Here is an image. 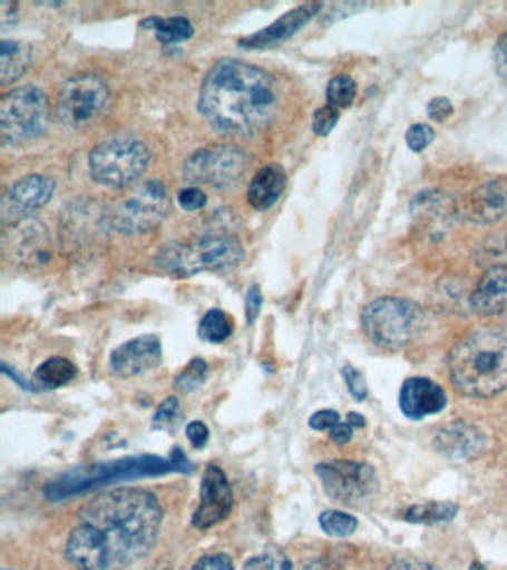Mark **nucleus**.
Segmentation results:
<instances>
[{
  "label": "nucleus",
  "instance_id": "1",
  "mask_svg": "<svg viewBox=\"0 0 507 570\" xmlns=\"http://www.w3.org/2000/svg\"><path fill=\"white\" fill-rule=\"evenodd\" d=\"M162 505L145 489H110L80 510L66 540V559L78 570H119L153 550Z\"/></svg>",
  "mask_w": 507,
  "mask_h": 570
},
{
  "label": "nucleus",
  "instance_id": "2",
  "mask_svg": "<svg viewBox=\"0 0 507 570\" xmlns=\"http://www.w3.org/2000/svg\"><path fill=\"white\" fill-rule=\"evenodd\" d=\"M279 108L274 78L253 63L223 59L204 78L199 110L227 134H253L267 127Z\"/></svg>",
  "mask_w": 507,
  "mask_h": 570
},
{
  "label": "nucleus",
  "instance_id": "3",
  "mask_svg": "<svg viewBox=\"0 0 507 570\" xmlns=\"http://www.w3.org/2000/svg\"><path fill=\"white\" fill-rule=\"evenodd\" d=\"M454 386L470 397H494L507 389V332L479 327L449 353Z\"/></svg>",
  "mask_w": 507,
  "mask_h": 570
},
{
  "label": "nucleus",
  "instance_id": "4",
  "mask_svg": "<svg viewBox=\"0 0 507 570\" xmlns=\"http://www.w3.org/2000/svg\"><path fill=\"white\" fill-rule=\"evenodd\" d=\"M362 330L370 342L386 348H400L415 342L428 325V314L402 297H379L362 308Z\"/></svg>",
  "mask_w": 507,
  "mask_h": 570
},
{
  "label": "nucleus",
  "instance_id": "5",
  "mask_svg": "<svg viewBox=\"0 0 507 570\" xmlns=\"http://www.w3.org/2000/svg\"><path fill=\"white\" fill-rule=\"evenodd\" d=\"M244 259V248L238 239L227 234H206L195 242L176 244L159 250L157 265L168 274L192 276L197 272H221L238 265Z\"/></svg>",
  "mask_w": 507,
  "mask_h": 570
},
{
  "label": "nucleus",
  "instance_id": "6",
  "mask_svg": "<svg viewBox=\"0 0 507 570\" xmlns=\"http://www.w3.org/2000/svg\"><path fill=\"white\" fill-rule=\"evenodd\" d=\"M150 166V150L136 136H113L89 155L91 178L106 187L134 185Z\"/></svg>",
  "mask_w": 507,
  "mask_h": 570
},
{
  "label": "nucleus",
  "instance_id": "7",
  "mask_svg": "<svg viewBox=\"0 0 507 570\" xmlns=\"http://www.w3.org/2000/svg\"><path fill=\"white\" fill-rule=\"evenodd\" d=\"M50 125L47 94L36 87H17L8 91L0 104V136L3 146H21L40 138Z\"/></svg>",
  "mask_w": 507,
  "mask_h": 570
},
{
  "label": "nucleus",
  "instance_id": "8",
  "mask_svg": "<svg viewBox=\"0 0 507 570\" xmlns=\"http://www.w3.org/2000/svg\"><path fill=\"white\" fill-rule=\"evenodd\" d=\"M110 104V89L99 76H76L61 85L57 115L66 127H85Z\"/></svg>",
  "mask_w": 507,
  "mask_h": 570
},
{
  "label": "nucleus",
  "instance_id": "9",
  "mask_svg": "<svg viewBox=\"0 0 507 570\" xmlns=\"http://www.w3.org/2000/svg\"><path fill=\"white\" fill-rule=\"evenodd\" d=\"M316 474L332 501L342 505H362L379 489L377 472L368 463L358 461H330L319 463Z\"/></svg>",
  "mask_w": 507,
  "mask_h": 570
},
{
  "label": "nucleus",
  "instance_id": "10",
  "mask_svg": "<svg viewBox=\"0 0 507 570\" xmlns=\"http://www.w3.org/2000/svg\"><path fill=\"white\" fill-rule=\"evenodd\" d=\"M168 208L166 187L159 180H145L113 213V227L136 236L157 227Z\"/></svg>",
  "mask_w": 507,
  "mask_h": 570
},
{
  "label": "nucleus",
  "instance_id": "11",
  "mask_svg": "<svg viewBox=\"0 0 507 570\" xmlns=\"http://www.w3.org/2000/svg\"><path fill=\"white\" fill-rule=\"evenodd\" d=\"M248 155L234 146H211L192 153L183 166L187 183L227 187L244 176Z\"/></svg>",
  "mask_w": 507,
  "mask_h": 570
},
{
  "label": "nucleus",
  "instance_id": "12",
  "mask_svg": "<svg viewBox=\"0 0 507 570\" xmlns=\"http://www.w3.org/2000/svg\"><path fill=\"white\" fill-rule=\"evenodd\" d=\"M174 463H166L157 456H143V459H129V461H119L110 465H96L89 470H82V478L78 474H66L64 480L55 482L52 487H47V498H64L70 493H78L91 487H99L113 480H127V478H140V474H157L174 470Z\"/></svg>",
  "mask_w": 507,
  "mask_h": 570
},
{
  "label": "nucleus",
  "instance_id": "13",
  "mask_svg": "<svg viewBox=\"0 0 507 570\" xmlns=\"http://www.w3.org/2000/svg\"><path fill=\"white\" fill-rule=\"evenodd\" d=\"M232 508L234 493L225 472L217 465H206L199 489V505L195 514H192V527L206 531L215 524H221V521H225L232 514Z\"/></svg>",
  "mask_w": 507,
  "mask_h": 570
},
{
  "label": "nucleus",
  "instance_id": "14",
  "mask_svg": "<svg viewBox=\"0 0 507 570\" xmlns=\"http://www.w3.org/2000/svg\"><path fill=\"white\" fill-rule=\"evenodd\" d=\"M162 363V344L155 335L136 337L123 346H117L110 353V372L119 379L138 376L143 372H150Z\"/></svg>",
  "mask_w": 507,
  "mask_h": 570
},
{
  "label": "nucleus",
  "instance_id": "15",
  "mask_svg": "<svg viewBox=\"0 0 507 570\" xmlns=\"http://www.w3.org/2000/svg\"><path fill=\"white\" fill-rule=\"evenodd\" d=\"M55 195V180L47 176H27L17 180L3 197V223L17 220L27 213L45 206Z\"/></svg>",
  "mask_w": 507,
  "mask_h": 570
},
{
  "label": "nucleus",
  "instance_id": "16",
  "mask_svg": "<svg viewBox=\"0 0 507 570\" xmlns=\"http://www.w3.org/2000/svg\"><path fill=\"white\" fill-rule=\"evenodd\" d=\"M447 407V393L432 379L415 376L407 379L400 389V410L407 419L421 421L426 416L440 414Z\"/></svg>",
  "mask_w": 507,
  "mask_h": 570
},
{
  "label": "nucleus",
  "instance_id": "17",
  "mask_svg": "<svg viewBox=\"0 0 507 570\" xmlns=\"http://www.w3.org/2000/svg\"><path fill=\"white\" fill-rule=\"evenodd\" d=\"M435 449L451 461H470L487 449V435L472 423L454 421L435 435Z\"/></svg>",
  "mask_w": 507,
  "mask_h": 570
},
{
  "label": "nucleus",
  "instance_id": "18",
  "mask_svg": "<svg viewBox=\"0 0 507 570\" xmlns=\"http://www.w3.org/2000/svg\"><path fill=\"white\" fill-rule=\"evenodd\" d=\"M461 218L472 223H494L507 213V180H491L470 193L461 206Z\"/></svg>",
  "mask_w": 507,
  "mask_h": 570
},
{
  "label": "nucleus",
  "instance_id": "19",
  "mask_svg": "<svg viewBox=\"0 0 507 570\" xmlns=\"http://www.w3.org/2000/svg\"><path fill=\"white\" fill-rule=\"evenodd\" d=\"M319 10H321L319 3L290 10L287 14H283L276 23H272V27H267L264 31H260L255 36H248V38H241L238 45L248 47V50H262V47H272L276 42H283L290 36H295L304 27V23H309L311 17H316Z\"/></svg>",
  "mask_w": 507,
  "mask_h": 570
},
{
  "label": "nucleus",
  "instance_id": "20",
  "mask_svg": "<svg viewBox=\"0 0 507 570\" xmlns=\"http://www.w3.org/2000/svg\"><path fill=\"white\" fill-rule=\"evenodd\" d=\"M470 306L481 316H496L507 312V265L485 274L470 297Z\"/></svg>",
  "mask_w": 507,
  "mask_h": 570
},
{
  "label": "nucleus",
  "instance_id": "21",
  "mask_svg": "<svg viewBox=\"0 0 507 570\" xmlns=\"http://www.w3.org/2000/svg\"><path fill=\"white\" fill-rule=\"evenodd\" d=\"M285 189V171L279 164L264 166L255 174V178L248 185V204L255 210L272 208Z\"/></svg>",
  "mask_w": 507,
  "mask_h": 570
},
{
  "label": "nucleus",
  "instance_id": "22",
  "mask_svg": "<svg viewBox=\"0 0 507 570\" xmlns=\"http://www.w3.org/2000/svg\"><path fill=\"white\" fill-rule=\"evenodd\" d=\"M31 61V45L19 40H3V45H0V82H3V87H10L27 73Z\"/></svg>",
  "mask_w": 507,
  "mask_h": 570
},
{
  "label": "nucleus",
  "instance_id": "23",
  "mask_svg": "<svg viewBox=\"0 0 507 570\" xmlns=\"http://www.w3.org/2000/svg\"><path fill=\"white\" fill-rule=\"evenodd\" d=\"M145 29H153L157 33V40L162 45H174L189 40L195 29H192V21L185 17H168V19H145L143 21Z\"/></svg>",
  "mask_w": 507,
  "mask_h": 570
},
{
  "label": "nucleus",
  "instance_id": "24",
  "mask_svg": "<svg viewBox=\"0 0 507 570\" xmlns=\"http://www.w3.org/2000/svg\"><path fill=\"white\" fill-rule=\"evenodd\" d=\"M76 365H72L68 358H50L45 361L38 370H36V384L40 389H61L66 384H70L76 379Z\"/></svg>",
  "mask_w": 507,
  "mask_h": 570
},
{
  "label": "nucleus",
  "instance_id": "25",
  "mask_svg": "<svg viewBox=\"0 0 507 570\" xmlns=\"http://www.w3.org/2000/svg\"><path fill=\"white\" fill-rule=\"evenodd\" d=\"M232 332H234V323L223 308H211L199 323V337L211 344L227 342L232 337Z\"/></svg>",
  "mask_w": 507,
  "mask_h": 570
},
{
  "label": "nucleus",
  "instance_id": "26",
  "mask_svg": "<svg viewBox=\"0 0 507 570\" xmlns=\"http://www.w3.org/2000/svg\"><path fill=\"white\" fill-rule=\"evenodd\" d=\"M458 514V505L454 503H423L415 505L404 512V519L412 521V524H445Z\"/></svg>",
  "mask_w": 507,
  "mask_h": 570
},
{
  "label": "nucleus",
  "instance_id": "27",
  "mask_svg": "<svg viewBox=\"0 0 507 570\" xmlns=\"http://www.w3.org/2000/svg\"><path fill=\"white\" fill-rule=\"evenodd\" d=\"M319 524L332 538H347V535L355 533L358 519L349 512H342V510H325L319 519Z\"/></svg>",
  "mask_w": 507,
  "mask_h": 570
},
{
  "label": "nucleus",
  "instance_id": "28",
  "mask_svg": "<svg viewBox=\"0 0 507 570\" xmlns=\"http://www.w3.org/2000/svg\"><path fill=\"white\" fill-rule=\"evenodd\" d=\"M328 104L332 108H349L355 101L358 87L353 82V78L349 76H334L328 85Z\"/></svg>",
  "mask_w": 507,
  "mask_h": 570
},
{
  "label": "nucleus",
  "instance_id": "29",
  "mask_svg": "<svg viewBox=\"0 0 507 570\" xmlns=\"http://www.w3.org/2000/svg\"><path fill=\"white\" fill-rule=\"evenodd\" d=\"M206 374H208L206 361H202V358L189 361V365L176 376V391H181V393H192V391L202 386Z\"/></svg>",
  "mask_w": 507,
  "mask_h": 570
},
{
  "label": "nucleus",
  "instance_id": "30",
  "mask_svg": "<svg viewBox=\"0 0 507 570\" xmlns=\"http://www.w3.org/2000/svg\"><path fill=\"white\" fill-rule=\"evenodd\" d=\"M244 570H293V561H290L283 552L270 550L257 557H251L244 566Z\"/></svg>",
  "mask_w": 507,
  "mask_h": 570
},
{
  "label": "nucleus",
  "instance_id": "31",
  "mask_svg": "<svg viewBox=\"0 0 507 570\" xmlns=\"http://www.w3.org/2000/svg\"><path fill=\"white\" fill-rule=\"evenodd\" d=\"M181 416V407H178V400L176 397H168L162 402V407L155 412V419H153V428L155 431H159V428H172Z\"/></svg>",
  "mask_w": 507,
  "mask_h": 570
},
{
  "label": "nucleus",
  "instance_id": "32",
  "mask_svg": "<svg viewBox=\"0 0 507 570\" xmlns=\"http://www.w3.org/2000/svg\"><path fill=\"white\" fill-rule=\"evenodd\" d=\"M432 140H435V131L430 125H415L407 131V146L415 153H423Z\"/></svg>",
  "mask_w": 507,
  "mask_h": 570
},
{
  "label": "nucleus",
  "instance_id": "33",
  "mask_svg": "<svg viewBox=\"0 0 507 570\" xmlns=\"http://www.w3.org/2000/svg\"><path fill=\"white\" fill-rule=\"evenodd\" d=\"M337 122H340V110L332 106L319 108L316 115H313V131L319 136H328L337 127Z\"/></svg>",
  "mask_w": 507,
  "mask_h": 570
},
{
  "label": "nucleus",
  "instance_id": "34",
  "mask_svg": "<svg viewBox=\"0 0 507 570\" xmlns=\"http://www.w3.org/2000/svg\"><path fill=\"white\" fill-rule=\"evenodd\" d=\"M342 374H344V379H347L349 393H351L355 400H365V397H368V384H365V376H362V372L355 370L353 365H344V367H342Z\"/></svg>",
  "mask_w": 507,
  "mask_h": 570
},
{
  "label": "nucleus",
  "instance_id": "35",
  "mask_svg": "<svg viewBox=\"0 0 507 570\" xmlns=\"http://www.w3.org/2000/svg\"><path fill=\"white\" fill-rule=\"evenodd\" d=\"M192 570H234V561L230 554L223 552H213V554H204L195 561Z\"/></svg>",
  "mask_w": 507,
  "mask_h": 570
},
{
  "label": "nucleus",
  "instance_id": "36",
  "mask_svg": "<svg viewBox=\"0 0 507 570\" xmlns=\"http://www.w3.org/2000/svg\"><path fill=\"white\" fill-rule=\"evenodd\" d=\"M178 204L185 210H199V208L206 206V195L202 193L199 187L189 185V187H185V189H181V193H178Z\"/></svg>",
  "mask_w": 507,
  "mask_h": 570
},
{
  "label": "nucleus",
  "instance_id": "37",
  "mask_svg": "<svg viewBox=\"0 0 507 570\" xmlns=\"http://www.w3.org/2000/svg\"><path fill=\"white\" fill-rule=\"evenodd\" d=\"M337 423H340V414H337L334 410H321L316 414H311V419H309V425L313 428V431H332Z\"/></svg>",
  "mask_w": 507,
  "mask_h": 570
},
{
  "label": "nucleus",
  "instance_id": "38",
  "mask_svg": "<svg viewBox=\"0 0 507 570\" xmlns=\"http://www.w3.org/2000/svg\"><path fill=\"white\" fill-rule=\"evenodd\" d=\"M185 435H187V440L192 442V446L204 449L206 442H208V428H206V423H202V421H192V423H187V428H185Z\"/></svg>",
  "mask_w": 507,
  "mask_h": 570
},
{
  "label": "nucleus",
  "instance_id": "39",
  "mask_svg": "<svg viewBox=\"0 0 507 570\" xmlns=\"http://www.w3.org/2000/svg\"><path fill=\"white\" fill-rule=\"evenodd\" d=\"M494 63H496V70H498V78L507 85V33H503L496 42Z\"/></svg>",
  "mask_w": 507,
  "mask_h": 570
},
{
  "label": "nucleus",
  "instance_id": "40",
  "mask_svg": "<svg viewBox=\"0 0 507 570\" xmlns=\"http://www.w3.org/2000/svg\"><path fill=\"white\" fill-rule=\"evenodd\" d=\"M451 112H454V106H451L449 99H432V101L428 104V117H430L432 122H445V120H449Z\"/></svg>",
  "mask_w": 507,
  "mask_h": 570
},
{
  "label": "nucleus",
  "instance_id": "41",
  "mask_svg": "<svg viewBox=\"0 0 507 570\" xmlns=\"http://www.w3.org/2000/svg\"><path fill=\"white\" fill-rule=\"evenodd\" d=\"M330 438H332V442H337V444H347V442H351V438H353V425L349 423V421H340L337 423L332 431H330Z\"/></svg>",
  "mask_w": 507,
  "mask_h": 570
},
{
  "label": "nucleus",
  "instance_id": "42",
  "mask_svg": "<svg viewBox=\"0 0 507 570\" xmlns=\"http://www.w3.org/2000/svg\"><path fill=\"white\" fill-rule=\"evenodd\" d=\"M260 304H262V295H260V288L257 285H253V288L248 291V297H246V318L248 323H253L260 314Z\"/></svg>",
  "mask_w": 507,
  "mask_h": 570
},
{
  "label": "nucleus",
  "instance_id": "43",
  "mask_svg": "<svg viewBox=\"0 0 507 570\" xmlns=\"http://www.w3.org/2000/svg\"><path fill=\"white\" fill-rule=\"evenodd\" d=\"M389 570H435V568L419 559H398L389 566Z\"/></svg>",
  "mask_w": 507,
  "mask_h": 570
},
{
  "label": "nucleus",
  "instance_id": "44",
  "mask_svg": "<svg viewBox=\"0 0 507 570\" xmlns=\"http://www.w3.org/2000/svg\"><path fill=\"white\" fill-rule=\"evenodd\" d=\"M347 421H349L351 425H355V428H362V425H365V416H360V414H355V412H351Z\"/></svg>",
  "mask_w": 507,
  "mask_h": 570
},
{
  "label": "nucleus",
  "instance_id": "45",
  "mask_svg": "<svg viewBox=\"0 0 507 570\" xmlns=\"http://www.w3.org/2000/svg\"><path fill=\"white\" fill-rule=\"evenodd\" d=\"M470 570H485V566H481V563H472Z\"/></svg>",
  "mask_w": 507,
  "mask_h": 570
},
{
  "label": "nucleus",
  "instance_id": "46",
  "mask_svg": "<svg viewBox=\"0 0 507 570\" xmlns=\"http://www.w3.org/2000/svg\"><path fill=\"white\" fill-rule=\"evenodd\" d=\"M3 570H12V568H3Z\"/></svg>",
  "mask_w": 507,
  "mask_h": 570
}]
</instances>
